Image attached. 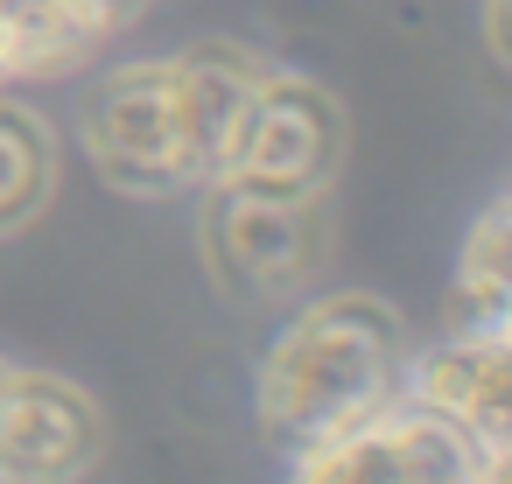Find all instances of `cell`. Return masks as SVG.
Returning a JSON list of instances; mask_svg holds the SVG:
<instances>
[{
    "instance_id": "obj_1",
    "label": "cell",
    "mask_w": 512,
    "mask_h": 484,
    "mask_svg": "<svg viewBox=\"0 0 512 484\" xmlns=\"http://www.w3.org/2000/svg\"><path fill=\"white\" fill-rule=\"evenodd\" d=\"M260 71L267 57L246 43H190L169 57H127L85 92L78 141L120 197L204 190Z\"/></svg>"
},
{
    "instance_id": "obj_2",
    "label": "cell",
    "mask_w": 512,
    "mask_h": 484,
    "mask_svg": "<svg viewBox=\"0 0 512 484\" xmlns=\"http://www.w3.org/2000/svg\"><path fill=\"white\" fill-rule=\"evenodd\" d=\"M400 372H407L400 316L365 288H330V295H309L274 330L253 372V421L274 449L295 456L379 414L400 393Z\"/></svg>"
},
{
    "instance_id": "obj_3",
    "label": "cell",
    "mask_w": 512,
    "mask_h": 484,
    "mask_svg": "<svg viewBox=\"0 0 512 484\" xmlns=\"http://www.w3.org/2000/svg\"><path fill=\"white\" fill-rule=\"evenodd\" d=\"M337 169H344V106L309 71L267 64L218 148L211 183L253 197H330Z\"/></svg>"
},
{
    "instance_id": "obj_4",
    "label": "cell",
    "mask_w": 512,
    "mask_h": 484,
    "mask_svg": "<svg viewBox=\"0 0 512 484\" xmlns=\"http://www.w3.org/2000/svg\"><path fill=\"white\" fill-rule=\"evenodd\" d=\"M197 197V246L232 302H295L330 267V197H253L232 183H204Z\"/></svg>"
},
{
    "instance_id": "obj_5",
    "label": "cell",
    "mask_w": 512,
    "mask_h": 484,
    "mask_svg": "<svg viewBox=\"0 0 512 484\" xmlns=\"http://www.w3.org/2000/svg\"><path fill=\"white\" fill-rule=\"evenodd\" d=\"M288 470L316 484H498L505 477V463L477 435H463L456 421H442L407 393H393L379 414L351 421L344 435L295 449Z\"/></svg>"
},
{
    "instance_id": "obj_6",
    "label": "cell",
    "mask_w": 512,
    "mask_h": 484,
    "mask_svg": "<svg viewBox=\"0 0 512 484\" xmlns=\"http://www.w3.org/2000/svg\"><path fill=\"white\" fill-rule=\"evenodd\" d=\"M106 456V414L78 379L0 358V484H64Z\"/></svg>"
},
{
    "instance_id": "obj_7",
    "label": "cell",
    "mask_w": 512,
    "mask_h": 484,
    "mask_svg": "<svg viewBox=\"0 0 512 484\" xmlns=\"http://www.w3.org/2000/svg\"><path fill=\"white\" fill-rule=\"evenodd\" d=\"M400 393L477 435L512 470V337H456L442 330L428 351H407Z\"/></svg>"
},
{
    "instance_id": "obj_8",
    "label": "cell",
    "mask_w": 512,
    "mask_h": 484,
    "mask_svg": "<svg viewBox=\"0 0 512 484\" xmlns=\"http://www.w3.org/2000/svg\"><path fill=\"white\" fill-rule=\"evenodd\" d=\"M442 330L456 337H512V232L505 197L477 211V225L456 246V281L442 295Z\"/></svg>"
},
{
    "instance_id": "obj_9",
    "label": "cell",
    "mask_w": 512,
    "mask_h": 484,
    "mask_svg": "<svg viewBox=\"0 0 512 484\" xmlns=\"http://www.w3.org/2000/svg\"><path fill=\"white\" fill-rule=\"evenodd\" d=\"M50 197H57V134L29 99H15V85H0V239L50 211Z\"/></svg>"
},
{
    "instance_id": "obj_10",
    "label": "cell",
    "mask_w": 512,
    "mask_h": 484,
    "mask_svg": "<svg viewBox=\"0 0 512 484\" xmlns=\"http://www.w3.org/2000/svg\"><path fill=\"white\" fill-rule=\"evenodd\" d=\"M0 85H15V29H8V8H0Z\"/></svg>"
}]
</instances>
